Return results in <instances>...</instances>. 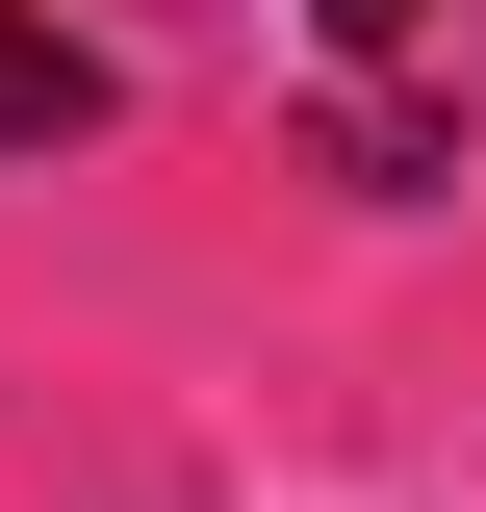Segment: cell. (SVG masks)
Masks as SVG:
<instances>
[{"instance_id": "2", "label": "cell", "mask_w": 486, "mask_h": 512, "mask_svg": "<svg viewBox=\"0 0 486 512\" xmlns=\"http://www.w3.org/2000/svg\"><path fill=\"white\" fill-rule=\"evenodd\" d=\"M333 77H410V103H486V0H333Z\"/></svg>"}, {"instance_id": "1", "label": "cell", "mask_w": 486, "mask_h": 512, "mask_svg": "<svg viewBox=\"0 0 486 512\" xmlns=\"http://www.w3.org/2000/svg\"><path fill=\"white\" fill-rule=\"evenodd\" d=\"M307 180H333V205H435V180H461V103H410V77H307Z\"/></svg>"}, {"instance_id": "3", "label": "cell", "mask_w": 486, "mask_h": 512, "mask_svg": "<svg viewBox=\"0 0 486 512\" xmlns=\"http://www.w3.org/2000/svg\"><path fill=\"white\" fill-rule=\"evenodd\" d=\"M77 128H103V52L52 0H0V154H77Z\"/></svg>"}]
</instances>
